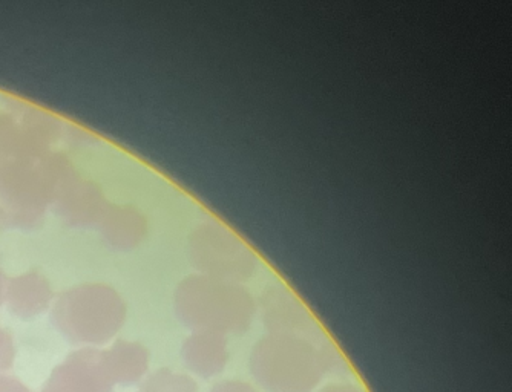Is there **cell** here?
Wrapping results in <instances>:
<instances>
[{
	"instance_id": "1",
	"label": "cell",
	"mask_w": 512,
	"mask_h": 392,
	"mask_svg": "<svg viewBox=\"0 0 512 392\" xmlns=\"http://www.w3.org/2000/svg\"><path fill=\"white\" fill-rule=\"evenodd\" d=\"M175 313L186 327L212 333H244L255 319L256 305L243 284L192 275L175 291Z\"/></svg>"
},
{
	"instance_id": "2",
	"label": "cell",
	"mask_w": 512,
	"mask_h": 392,
	"mask_svg": "<svg viewBox=\"0 0 512 392\" xmlns=\"http://www.w3.org/2000/svg\"><path fill=\"white\" fill-rule=\"evenodd\" d=\"M125 317V304L112 288L83 285L60 296L51 321L74 345H105L119 333Z\"/></svg>"
},
{
	"instance_id": "3",
	"label": "cell",
	"mask_w": 512,
	"mask_h": 392,
	"mask_svg": "<svg viewBox=\"0 0 512 392\" xmlns=\"http://www.w3.org/2000/svg\"><path fill=\"white\" fill-rule=\"evenodd\" d=\"M321 351L306 337L269 334L252 353L253 376L269 392H307L321 377Z\"/></svg>"
},
{
	"instance_id": "4",
	"label": "cell",
	"mask_w": 512,
	"mask_h": 392,
	"mask_svg": "<svg viewBox=\"0 0 512 392\" xmlns=\"http://www.w3.org/2000/svg\"><path fill=\"white\" fill-rule=\"evenodd\" d=\"M192 264L200 275L243 284L260 267V256L235 230L220 221H206L189 239Z\"/></svg>"
},
{
	"instance_id": "5",
	"label": "cell",
	"mask_w": 512,
	"mask_h": 392,
	"mask_svg": "<svg viewBox=\"0 0 512 392\" xmlns=\"http://www.w3.org/2000/svg\"><path fill=\"white\" fill-rule=\"evenodd\" d=\"M62 392H115V385L106 370L103 351L83 348L69 354L45 383Z\"/></svg>"
},
{
	"instance_id": "6",
	"label": "cell",
	"mask_w": 512,
	"mask_h": 392,
	"mask_svg": "<svg viewBox=\"0 0 512 392\" xmlns=\"http://www.w3.org/2000/svg\"><path fill=\"white\" fill-rule=\"evenodd\" d=\"M261 317L272 334L304 337L315 327V317L298 294L284 284L270 285L260 299Z\"/></svg>"
},
{
	"instance_id": "7",
	"label": "cell",
	"mask_w": 512,
	"mask_h": 392,
	"mask_svg": "<svg viewBox=\"0 0 512 392\" xmlns=\"http://www.w3.org/2000/svg\"><path fill=\"white\" fill-rule=\"evenodd\" d=\"M181 357L184 365L203 379L217 376L229 360L226 337L212 331H194L184 340Z\"/></svg>"
},
{
	"instance_id": "8",
	"label": "cell",
	"mask_w": 512,
	"mask_h": 392,
	"mask_svg": "<svg viewBox=\"0 0 512 392\" xmlns=\"http://www.w3.org/2000/svg\"><path fill=\"white\" fill-rule=\"evenodd\" d=\"M103 359L115 386L135 385L148 371V350L137 342L117 340L109 350H103Z\"/></svg>"
},
{
	"instance_id": "9",
	"label": "cell",
	"mask_w": 512,
	"mask_h": 392,
	"mask_svg": "<svg viewBox=\"0 0 512 392\" xmlns=\"http://www.w3.org/2000/svg\"><path fill=\"white\" fill-rule=\"evenodd\" d=\"M8 307L22 319H30L50 307L53 291L40 275H25L8 288Z\"/></svg>"
},
{
	"instance_id": "10",
	"label": "cell",
	"mask_w": 512,
	"mask_h": 392,
	"mask_svg": "<svg viewBox=\"0 0 512 392\" xmlns=\"http://www.w3.org/2000/svg\"><path fill=\"white\" fill-rule=\"evenodd\" d=\"M138 392H197L194 380L169 370H158L143 382Z\"/></svg>"
},
{
	"instance_id": "11",
	"label": "cell",
	"mask_w": 512,
	"mask_h": 392,
	"mask_svg": "<svg viewBox=\"0 0 512 392\" xmlns=\"http://www.w3.org/2000/svg\"><path fill=\"white\" fill-rule=\"evenodd\" d=\"M14 360V345L10 334L0 330V373L10 370Z\"/></svg>"
},
{
	"instance_id": "12",
	"label": "cell",
	"mask_w": 512,
	"mask_h": 392,
	"mask_svg": "<svg viewBox=\"0 0 512 392\" xmlns=\"http://www.w3.org/2000/svg\"><path fill=\"white\" fill-rule=\"evenodd\" d=\"M0 392H31L19 379L13 376H0Z\"/></svg>"
},
{
	"instance_id": "13",
	"label": "cell",
	"mask_w": 512,
	"mask_h": 392,
	"mask_svg": "<svg viewBox=\"0 0 512 392\" xmlns=\"http://www.w3.org/2000/svg\"><path fill=\"white\" fill-rule=\"evenodd\" d=\"M211 392H255L249 385L243 382H223L218 383Z\"/></svg>"
},
{
	"instance_id": "14",
	"label": "cell",
	"mask_w": 512,
	"mask_h": 392,
	"mask_svg": "<svg viewBox=\"0 0 512 392\" xmlns=\"http://www.w3.org/2000/svg\"><path fill=\"white\" fill-rule=\"evenodd\" d=\"M324 392H359L353 388H345V385L339 386V388H329L325 389Z\"/></svg>"
},
{
	"instance_id": "15",
	"label": "cell",
	"mask_w": 512,
	"mask_h": 392,
	"mask_svg": "<svg viewBox=\"0 0 512 392\" xmlns=\"http://www.w3.org/2000/svg\"><path fill=\"white\" fill-rule=\"evenodd\" d=\"M42 392H62V391H57V389L48 388V386H43Z\"/></svg>"
}]
</instances>
